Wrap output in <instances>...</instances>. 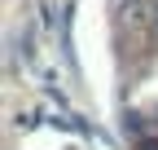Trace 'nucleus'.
<instances>
[{
  "instance_id": "obj_1",
  "label": "nucleus",
  "mask_w": 158,
  "mask_h": 150,
  "mask_svg": "<svg viewBox=\"0 0 158 150\" xmlns=\"http://www.w3.org/2000/svg\"><path fill=\"white\" fill-rule=\"evenodd\" d=\"M114 13L127 31H136L145 18H154V5H145V0H114Z\"/></svg>"
},
{
  "instance_id": "obj_2",
  "label": "nucleus",
  "mask_w": 158,
  "mask_h": 150,
  "mask_svg": "<svg viewBox=\"0 0 158 150\" xmlns=\"http://www.w3.org/2000/svg\"><path fill=\"white\" fill-rule=\"evenodd\" d=\"M141 150H158V146H154V141H141Z\"/></svg>"
},
{
  "instance_id": "obj_3",
  "label": "nucleus",
  "mask_w": 158,
  "mask_h": 150,
  "mask_svg": "<svg viewBox=\"0 0 158 150\" xmlns=\"http://www.w3.org/2000/svg\"><path fill=\"white\" fill-rule=\"evenodd\" d=\"M154 27H158V0H154Z\"/></svg>"
}]
</instances>
